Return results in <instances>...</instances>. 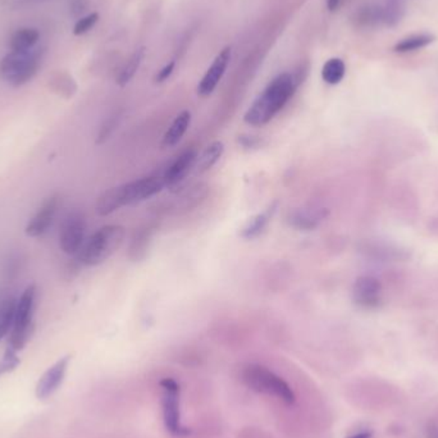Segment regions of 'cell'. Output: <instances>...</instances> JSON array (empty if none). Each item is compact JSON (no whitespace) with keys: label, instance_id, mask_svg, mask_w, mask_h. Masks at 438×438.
Segmentation results:
<instances>
[{"label":"cell","instance_id":"cell-3","mask_svg":"<svg viewBox=\"0 0 438 438\" xmlns=\"http://www.w3.org/2000/svg\"><path fill=\"white\" fill-rule=\"evenodd\" d=\"M125 227L119 225H108L99 228L85 241L82 249L78 253V261L89 267L99 265L108 261L113 254L117 253L125 241Z\"/></svg>","mask_w":438,"mask_h":438},{"label":"cell","instance_id":"cell-28","mask_svg":"<svg viewBox=\"0 0 438 438\" xmlns=\"http://www.w3.org/2000/svg\"><path fill=\"white\" fill-rule=\"evenodd\" d=\"M117 126V119H110L101 126L100 131L96 137V143H103L114 131V128Z\"/></svg>","mask_w":438,"mask_h":438},{"label":"cell","instance_id":"cell-29","mask_svg":"<svg viewBox=\"0 0 438 438\" xmlns=\"http://www.w3.org/2000/svg\"><path fill=\"white\" fill-rule=\"evenodd\" d=\"M173 69H175V60L169 62L168 64H166L164 67L160 69L159 72H158V75L155 76V82L161 84V82H164L166 80H168V77L172 75Z\"/></svg>","mask_w":438,"mask_h":438},{"label":"cell","instance_id":"cell-11","mask_svg":"<svg viewBox=\"0 0 438 438\" xmlns=\"http://www.w3.org/2000/svg\"><path fill=\"white\" fill-rule=\"evenodd\" d=\"M58 204L60 199L57 195H51L46 198L42 207L35 213L34 217L28 220L25 228L26 235L30 237H40L45 235L55 218Z\"/></svg>","mask_w":438,"mask_h":438},{"label":"cell","instance_id":"cell-27","mask_svg":"<svg viewBox=\"0 0 438 438\" xmlns=\"http://www.w3.org/2000/svg\"><path fill=\"white\" fill-rule=\"evenodd\" d=\"M99 19V15L98 13H90L85 17L80 18L76 22V25L73 27V34L75 35H84L90 31L93 28L95 24L98 22Z\"/></svg>","mask_w":438,"mask_h":438},{"label":"cell","instance_id":"cell-15","mask_svg":"<svg viewBox=\"0 0 438 438\" xmlns=\"http://www.w3.org/2000/svg\"><path fill=\"white\" fill-rule=\"evenodd\" d=\"M40 40V31L35 27H22L15 31L9 39L10 51H33Z\"/></svg>","mask_w":438,"mask_h":438},{"label":"cell","instance_id":"cell-32","mask_svg":"<svg viewBox=\"0 0 438 438\" xmlns=\"http://www.w3.org/2000/svg\"><path fill=\"white\" fill-rule=\"evenodd\" d=\"M340 3H341V0H327V7H328L329 10H336Z\"/></svg>","mask_w":438,"mask_h":438},{"label":"cell","instance_id":"cell-24","mask_svg":"<svg viewBox=\"0 0 438 438\" xmlns=\"http://www.w3.org/2000/svg\"><path fill=\"white\" fill-rule=\"evenodd\" d=\"M51 87L55 93L63 95V96H72L76 91V84L72 80V77L68 76L66 73H60L57 76L53 77L51 80Z\"/></svg>","mask_w":438,"mask_h":438},{"label":"cell","instance_id":"cell-17","mask_svg":"<svg viewBox=\"0 0 438 438\" xmlns=\"http://www.w3.org/2000/svg\"><path fill=\"white\" fill-rule=\"evenodd\" d=\"M276 208H277V202L272 204L268 209H265L259 214L254 216L253 218L249 219L244 228L241 229V234H240L241 237L246 238V240H252V238L259 236L261 232L265 229V227L268 226L270 218L273 217V214L276 211Z\"/></svg>","mask_w":438,"mask_h":438},{"label":"cell","instance_id":"cell-18","mask_svg":"<svg viewBox=\"0 0 438 438\" xmlns=\"http://www.w3.org/2000/svg\"><path fill=\"white\" fill-rule=\"evenodd\" d=\"M354 21L359 27H382L383 26V13L382 4H367L356 10Z\"/></svg>","mask_w":438,"mask_h":438},{"label":"cell","instance_id":"cell-2","mask_svg":"<svg viewBox=\"0 0 438 438\" xmlns=\"http://www.w3.org/2000/svg\"><path fill=\"white\" fill-rule=\"evenodd\" d=\"M164 187L166 184L163 176L140 178L128 184L112 187L98 198L95 211L101 217L110 216L123 207L135 205L159 194Z\"/></svg>","mask_w":438,"mask_h":438},{"label":"cell","instance_id":"cell-30","mask_svg":"<svg viewBox=\"0 0 438 438\" xmlns=\"http://www.w3.org/2000/svg\"><path fill=\"white\" fill-rule=\"evenodd\" d=\"M427 438H438V426L435 421H430L426 428Z\"/></svg>","mask_w":438,"mask_h":438},{"label":"cell","instance_id":"cell-21","mask_svg":"<svg viewBox=\"0 0 438 438\" xmlns=\"http://www.w3.org/2000/svg\"><path fill=\"white\" fill-rule=\"evenodd\" d=\"M345 62L340 58H331L322 68V78L326 84L338 85L345 77Z\"/></svg>","mask_w":438,"mask_h":438},{"label":"cell","instance_id":"cell-1","mask_svg":"<svg viewBox=\"0 0 438 438\" xmlns=\"http://www.w3.org/2000/svg\"><path fill=\"white\" fill-rule=\"evenodd\" d=\"M295 77L281 73L270 81L264 91L253 101L245 113L244 121L250 126L261 127L270 123L295 93Z\"/></svg>","mask_w":438,"mask_h":438},{"label":"cell","instance_id":"cell-19","mask_svg":"<svg viewBox=\"0 0 438 438\" xmlns=\"http://www.w3.org/2000/svg\"><path fill=\"white\" fill-rule=\"evenodd\" d=\"M435 42H436V36L428 34V33L409 35L395 44L394 51L395 53H412V51H421L423 48H427L428 45Z\"/></svg>","mask_w":438,"mask_h":438},{"label":"cell","instance_id":"cell-4","mask_svg":"<svg viewBox=\"0 0 438 438\" xmlns=\"http://www.w3.org/2000/svg\"><path fill=\"white\" fill-rule=\"evenodd\" d=\"M241 379L245 386L252 391L276 397L287 405L295 404L296 395L291 386L285 379L281 378L279 374L264 365H246L241 373Z\"/></svg>","mask_w":438,"mask_h":438},{"label":"cell","instance_id":"cell-7","mask_svg":"<svg viewBox=\"0 0 438 438\" xmlns=\"http://www.w3.org/2000/svg\"><path fill=\"white\" fill-rule=\"evenodd\" d=\"M161 388V413L163 423L168 433L175 437H186L191 430L181 421V387L176 379L163 378L159 382Z\"/></svg>","mask_w":438,"mask_h":438},{"label":"cell","instance_id":"cell-8","mask_svg":"<svg viewBox=\"0 0 438 438\" xmlns=\"http://www.w3.org/2000/svg\"><path fill=\"white\" fill-rule=\"evenodd\" d=\"M86 218L81 211H71L63 219L60 229V250L68 255L80 253L85 244Z\"/></svg>","mask_w":438,"mask_h":438},{"label":"cell","instance_id":"cell-16","mask_svg":"<svg viewBox=\"0 0 438 438\" xmlns=\"http://www.w3.org/2000/svg\"><path fill=\"white\" fill-rule=\"evenodd\" d=\"M223 152H225V143H222L220 140H216V141L209 143L202 150V154L198 155L194 167L195 175H202V173L208 172L220 159Z\"/></svg>","mask_w":438,"mask_h":438},{"label":"cell","instance_id":"cell-23","mask_svg":"<svg viewBox=\"0 0 438 438\" xmlns=\"http://www.w3.org/2000/svg\"><path fill=\"white\" fill-rule=\"evenodd\" d=\"M326 214L323 213H310V211H295L290 214V223L300 229H313L317 227Z\"/></svg>","mask_w":438,"mask_h":438},{"label":"cell","instance_id":"cell-26","mask_svg":"<svg viewBox=\"0 0 438 438\" xmlns=\"http://www.w3.org/2000/svg\"><path fill=\"white\" fill-rule=\"evenodd\" d=\"M19 362L21 360L18 358L17 351L9 346L6 354L3 356V359H1V362H0V377L15 371L19 365Z\"/></svg>","mask_w":438,"mask_h":438},{"label":"cell","instance_id":"cell-10","mask_svg":"<svg viewBox=\"0 0 438 438\" xmlns=\"http://www.w3.org/2000/svg\"><path fill=\"white\" fill-rule=\"evenodd\" d=\"M71 359V355L60 358L58 362H54L51 368H48V371L42 374L35 388V395L39 400H46L58 391V388L62 386L63 380L66 378Z\"/></svg>","mask_w":438,"mask_h":438},{"label":"cell","instance_id":"cell-12","mask_svg":"<svg viewBox=\"0 0 438 438\" xmlns=\"http://www.w3.org/2000/svg\"><path fill=\"white\" fill-rule=\"evenodd\" d=\"M229 60H231V48L227 46L219 53L216 60H213L211 67L208 68L207 73L198 85V94L202 98L209 96L214 91V89L217 87V85L219 84V81L222 80V77L227 69Z\"/></svg>","mask_w":438,"mask_h":438},{"label":"cell","instance_id":"cell-6","mask_svg":"<svg viewBox=\"0 0 438 438\" xmlns=\"http://www.w3.org/2000/svg\"><path fill=\"white\" fill-rule=\"evenodd\" d=\"M35 296L36 286L31 283L26 287L16 304L15 323L9 338V346L16 351L22 350L31 338L34 324Z\"/></svg>","mask_w":438,"mask_h":438},{"label":"cell","instance_id":"cell-22","mask_svg":"<svg viewBox=\"0 0 438 438\" xmlns=\"http://www.w3.org/2000/svg\"><path fill=\"white\" fill-rule=\"evenodd\" d=\"M143 55H145V48H139V49H136L135 53L130 57V60H127L126 64L122 67L121 72L119 73V76H117V84H119L121 87L126 86V85L134 78L136 72H137V69H139L141 62H143Z\"/></svg>","mask_w":438,"mask_h":438},{"label":"cell","instance_id":"cell-13","mask_svg":"<svg viewBox=\"0 0 438 438\" xmlns=\"http://www.w3.org/2000/svg\"><path fill=\"white\" fill-rule=\"evenodd\" d=\"M196 159H198V152L195 149H189L182 152L164 172L163 178H164L166 186L173 187L181 184L194 170Z\"/></svg>","mask_w":438,"mask_h":438},{"label":"cell","instance_id":"cell-25","mask_svg":"<svg viewBox=\"0 0 438 438\" xmlns=\"http://www.w3.org/2000/svg\"><path fill=\"white\" fill-rule=\"evenodd\" d=\"M16 304H17V301L12 297V300L9 301L7 308L0 314V341L4 338H7V335L13 328Z\"/></svg>","mask_w":438,"mask_h":438},{"label":"cell","instance_id":"cell-9","mask_svg":"<svg viewBox=\"0 0 438 438\" xmlns=\"http://www.w3.org/2000/svg\"><path fill=\"white\" fill-rule=\"evenodd\" d=\"M383 287L379 279L371 276H360L355 279L351 296L353 301L362 309H376L382 303Z\"/></svg>","mask_w":438,"mask_h":438},{"label":"cell","instance_id":"cell-5","mask_svg":"<svg viewBox=\"0 0 438 438\" xmlns=\"http://www.w3.org/2000/svg\"><path fill=\"white\" fill-rule=\"evenodd\" d=\"M42 58L44 49L42 48L28 51H9L0 60V77L15 87L24 86L36 76Z\"/></svg>","mask_w":438,"mask_h":438},{"label":"cell","instance_id":"cell-14","mask_svg":"<svg viewBox=\"0 0 438 438\" xmlns=\"http://www.w3.org/2000/svg\"><path fill=\"white\" fill-rule=\"evenodd\" d=\"M191 123V113L190 110H182L175 121L172 122V125L169 126L167 132L164 134L161 145L163 148H173L176 146L182 137L186 134V131L189 130Z\"/></svg>","mask_w":438,"mask_h":438},{"label":"cell","instance_id":"cell-20","mask_svg":"<svg viewBox=\"0 0 438 438\" xmlns=\"http://www.w3.org/2000/svg\"><path fill=\"white\" fill-rule=\"evenodd\" d=\"M383 27L392 28L398 25L405 16V4L401 0H387L382 4Z\"/></svg>","mask_w":438,"mask_h":438},{"label":"cell","instance_id":"cell-31","mask_svg":"<svg viewBox=\"0 0 438 438\" xmlns=\"http://www.w3.org/2000/svg\"><path fill=\"white\" fill-rule=\"evenodd\" d=\"M373 437V432L371 430H362V432H358L354 435H350L346 438H371Z\"/></svg>","mask_w":438,"mask_h":438}]
</instances>
